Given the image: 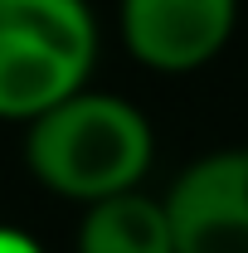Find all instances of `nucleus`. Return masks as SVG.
Returning <instances> with one entry per match:
<instances>
[{"instance_id": "f257e3e1", "label": "nucleus", "mask_w": 248, "mask_h": 253, "mask_svg": "<svg viewBox=\"0 0 248 253\" xmlns=\"http://www.w3.org/2000/svg\"><path fill=\"white\" fill-rule=\"evenodd\" d=\"M156 131L136 102L117 93H73L25 131V166L39 185L73 205H97L146 180Z\"/></svg>"}, {"instance_id": "f03ea898", "label": "nucleus", "mask_w": 248, "mask_h": 253, "mask_svg": "<svg viewBox=\"0 0 248 253\" xmlns=\"http://www.w3.org/2000/svg\"><path fill=\"white\" fill-rule=\"evenodd\" d=\"M93 63L88 0H0V122H39L88 88Z\"/></svg>"}, {"instance_id": "7ed1b4c3", "label": "nucleus", "mask_w": 248, "mask_h": 253, "mask_svg": "<svg viewBox=\"0 0 248 253\" xmlns=\"http://www.w3.org/2000/svg\"><path fill=\"white\" fill-rule=\"evenodd\" d=\"M239 25V0H122L126 54L151 73H195L214 63Z\"/></svg>"}, {"instance_id": "20e7f679", "label": "nucleus", "mask_w": 248, "mask_h": 253, "mask_svg": "<svg viewBox=\"0 0 248 253\" xmlns=\"http://www.w3.org/2000/svg\"><path fill=\"white\" fill-rule=\"evenodd\" d=\"M180 253H248V146L190 161L165 190Z\"/></svg>"}, {"instance_id": "39448f33", "label": "nucleus", "mask_w": 248, "mask_h": 253, "mask_svg": "<svg viewBox=\"0 0 248 253\" xmlns=\"http://www.w3.org/2000/svg\"><path fill=\"white\" fill-rule=\"evenodd\" d=\"M78 253H180L165 200L126 190L88 205L78 224Z\"/></svg>"}, {"instance_id": "423d86ee", "label": "nucleus", "mask_w": 248, "mask_h": 253, "mask_svg": "<svg viewBox=\"0 0 248 253\" xmlns=\"http://www.w3.org/2000/svg\"><path fill=\"white\" fill-rule=\"evenodd\" d=\"M0 253H44V249H39L34 234L15 229V224H0Z\"/></svg>"}]
</instances>
